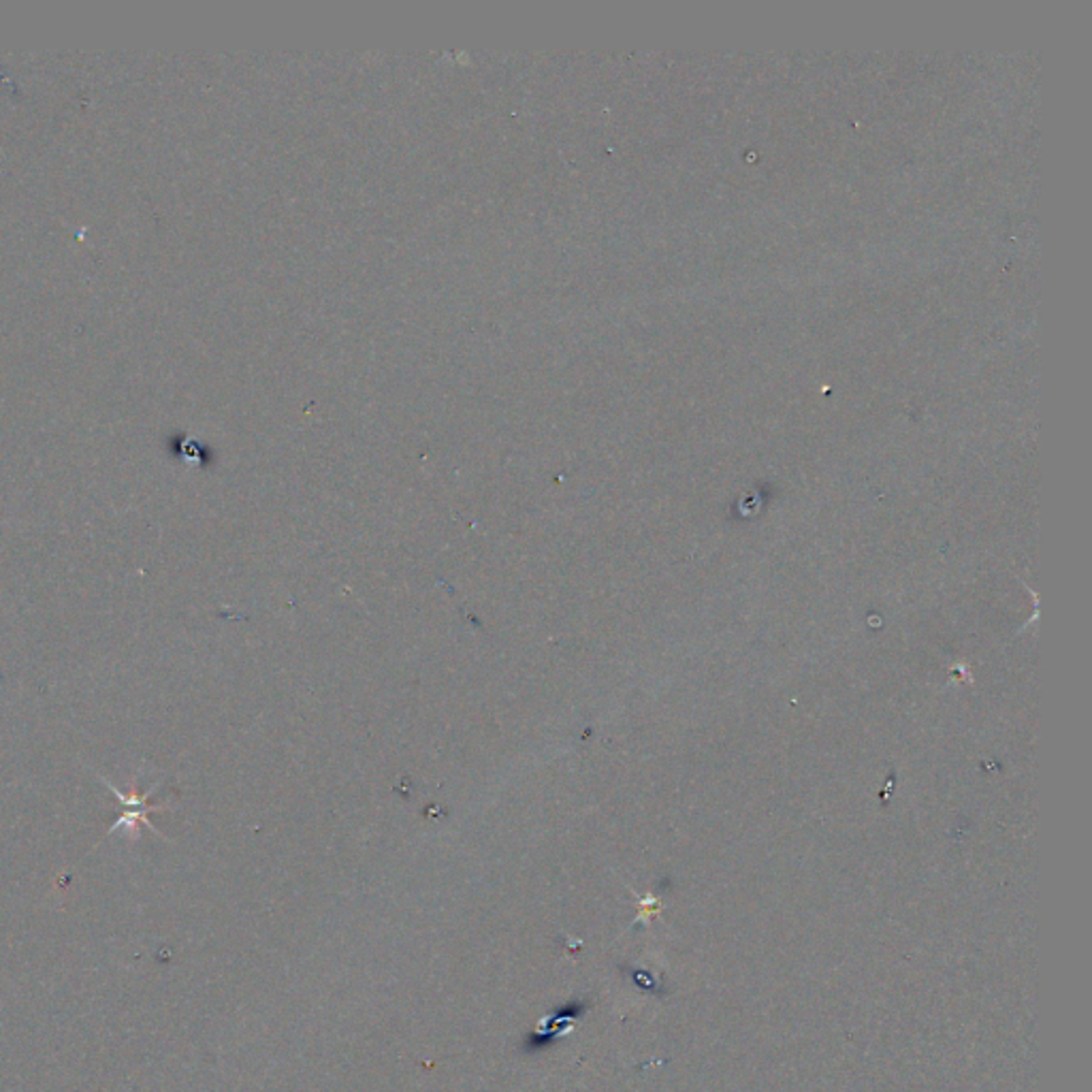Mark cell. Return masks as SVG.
Returning <instances> with one entry per match:
<instances>
[{"label":"cell","mask_w":1092,"mask_h":1092,"mask_svg":"<svg viewBox=\"0 0 1092 1092\" xmlns=\"http://www.w3.org/2000/svg\"><path fill=\"white\" fill-rule=\"evenodd\" d=\"M110 787H111L113 792H116L118 800H122V803L129 807L127 811H124L122 815H120V820L116 823H113L111 832L113 830H120V826H129V830H133V834H135L137 832V826H139V823H146V826L150 828V830L156 832V828L152 826L150 820H147V813H150L152 809L143 804V800L150 796V794H139L137 790H133V796L127 798L122 792L116 790V787H113V786H110Z\"/></svg>","instance_id":"6da1fadb"}]
</instances>
